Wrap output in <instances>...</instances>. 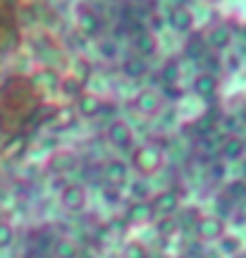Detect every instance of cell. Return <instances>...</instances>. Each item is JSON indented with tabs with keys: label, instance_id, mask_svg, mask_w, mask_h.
<instances>
[{
	"label": "cell",
	"instance_id": "2",
	"mask_svg": "<svg viewBox=\"0 0 246 258\" xmlns=\"http://www.w3.org/2000/svg\"><path fill=\"white\" fill-rule=\"evenodd\" d=\"M127 258H144V249L137 246V244H132V246L127 249Z\"/></svg>",
	"mask_w": 246,
	"mask_h": 258
},
{
	"label": "cell",
	"instance_id": "1",
	"mask_svg": "<svg viewBox=\"0 0 246 258\" xmlns=\"http://www.w3.org/2000/svg\"><path fill=\"white\" fill-rule=\"evenodd\" d=\"M203 230H206V237H218V234H220V225H218V222H206V227H203Z\"/></svg>",
	"mask_w": 246,
	"mask_h": 258
},
{
	"label": "cell",
	"instance_id": "3",
	"mask_svg": "<svg viewBox=\"0 0 246 258\" xmlns=\"http://www.w3.org/2000/svg\"><path fill=\"white\" fill-rule=\"evenodd\" d=\"M8 241H10V230L0 227V246H3V244H8Z\"/></svg>",
	"mask_w": 246,
	"mask_h": 258
}]
</instances>
